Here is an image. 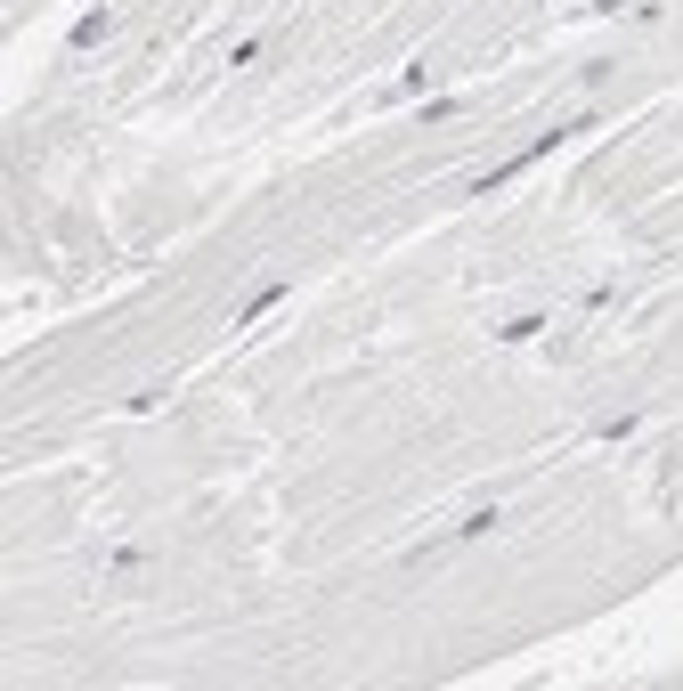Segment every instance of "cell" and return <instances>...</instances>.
<instances>
[{"mask_svg":"<svg viewBox=\"0 0 683 691\" xmlns=\"http://www.w3.org/2000/svg\"><path fill=\"white\" fill-rule=\"evenodd\" d=\"M90 41H106V9H90V17L74 25V49H90Z\"/></svg>","mask_w":683,"mask_h":691,"instance_id":"3","label":"cell"},{"mask_svg":"<svg viewBox=\"0 0 683 691\" xmlns=\"http://www.w3.org/2000/svg\"><path fill=\"white\" fill-rule=\"evenodd\" d=\"M277 301H285V285H261L253 301H244V309H236V326H253V318H261V309H277Z\"/></svg>","mask_w":683,"mask_h":691,"instance_id":"2","label":"cell"},{"mask_svg":"<svg viewBox=\"0 0 683 691\" xmlns=\"http://www.w3.org/2000/svg\"><path fill=\"white\" fill-rule=\"evenodd\" d=\"M586 131H594V114H570V122H553V131H545V139H529V147H521L513 163H496V171H480V179H472V196H496V187H505V179H521L529 163H545V155L562 147V139H586Z\"/></svg>","mask_w":683,"mask_h":691,"instance_id":"1","label":"cell"}]
</instances>
